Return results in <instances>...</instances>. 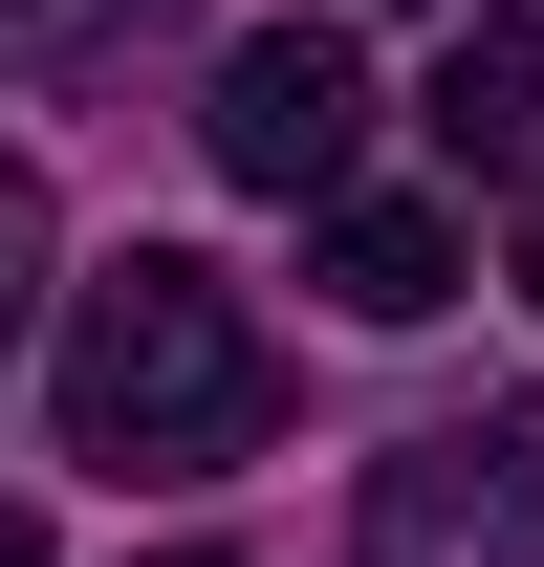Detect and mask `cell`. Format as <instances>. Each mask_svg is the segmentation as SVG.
Masks as SVG:
<instances>
[{"label":"cell","mask_w":544,"mask_h":567,"mask_svg":"<svg viewBox=\"0 0 544 567\" xmlns=\"http://www.w3.org/2000/svg\"><path fill=\"white\" fill-rule=\"evenodd\" d=\"M66 458H153V481H197V458H240L262 436V328H240V284L175 262V240H132V262L66 284Z\"/></svg>","instance_id":"cell-1"},{"label":"cell","mask_w":544,"mask_h":567,"mask_svg":"<svg viewBox=\"0 0 544 567\" xmlns=\"http://www.w3.org/2000/svg\"><path fill=\"white\" fill-rule=\"evenodd\" d=\"M197 153L240 175V197H370V44L348 22H240L218 44V110H197Z\"/></svg>","instance_id":"cell-2"},{"label":"cell","mask_w":544,"mask_h":567,"mask_svg":"<svg viewBox=\"0 0 544 567\" xmlns=\"http://www.w3.org/2000/svg\"><path fill=\"white\" fill-rule=\"evenodd\" d=\"M348 567H544V415H436L370 458Z\"/></svg>","instance_id":"cell-3"},{"label":"cell","mask_w":544,"mask_h":567,"mask_svg":"<svg viewBox=\"0 0 544 567\" xmlns=\"http://www.w3.org/2000/svg\"><path fill=\"white\" fill-rule=\"evenodd\" d=\"M305 284H327L348 328H436V306H458V218L436 197H327L305 218Z\"/></svg>","instance_id":"cell-4"},{"label":"cell","mask_w":544,"mask_h":567,"mask_svg":"<svg viewBox=\"0 0 544 567\" xmlns=\"http://www.w3.org/2000/svg\"><path fill=\"white\" fill-rule=\"evenodd\" d=\"M414 132L458 153V175H523V153H544V22H458L436 87H414Z\"/></svg>","instance_id":"cell-5"},{"label":"cell","mask_w":544,"mask_h":567,"mask_svg":"<svg viewBox=\"0 0 544 567\" xmlns=\"http://www.w3.org/2000/svg\"><path fill=\"white\" fill-rule=\"evenodd\" d=\"M44 262H66V218H44V175H22V153H0V328L44 306Z\"/></svg>","instance_id":"cell-6"},{"label":"cell","mask_w":544,"mask_h":567,"mask_svg":"<svg viewBox=\"0 0 544 567\" xmlns=\"http://www.w3.org/2000/svg\"><path fill=\"white\" fill-rule=\"evenodd\" d=\"M0 567H44V524H22V502H0Z\"/></svg>","instance_id":"cell-7"},{"label":"cell","mask_w":544,"mask_h":567,"mask_svg":"<svg viewBox=\"0 0 544 567\" xmlns=\"http://www.w3.org/2000/svg\"><path fill=\"white\" fill-rule=\"evenodd\" d=\"M523 306H544V197H523Z\"/></svg>","instance_id":"cell-8"},{"label":"cell","mask_w":544,"mask_h":567,"mask_svg":"<svg viewBox=\"0 0 544 567\" xmlns=\"http://www.w3.org/2000/svg\"><path fill=\"white\" fill-rule=\"evenodd\" d=\"M0 22H44V0H0Z\"/></svg>","instance_id":"cell-9"},{"label":"cell","mask_w":544,"mask_h":567,"mask_svg":"<svg viewBox=\"0 0 544 567\" xmlns=\"http://www.w3.org/2000/svg\"><path fill=\"white\" fill-rule=\"evenodd\" d=\"M175 567H218V546H175Z\"/></svg>","instance_id":"cell-10"}]
</instances>
